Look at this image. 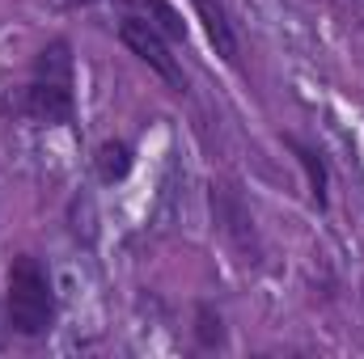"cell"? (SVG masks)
Here are the masks:
<instances>
[{
    "label": "cell",
    "instance_id": "cell-1",
    "mask_svg": "<svg viewBox=\"0 0 364 359\" xmlns=\"http://www.w3.org/2000/svg\"><path fill=\"white\" fill-rule=\"evenodd\" d=\"M21 110L38 123H73V47L64 38L47 43L34 60V81L21 93Z\"/></svg>",
    "mask_w": 364,
    "mask_h": 359
},
{
    "label": "cell",
    "instance_id": "cell-2",
    "mask_svg": "<svg viewBox=\"0 0 364 359\" xmlns=\"http://www.w3.org/2000/svg\"><path fill=\"white\" fill-rule=\"evenodd\" d=\"M4 313H9V330H17L26 338H38V334L51 330V321H55V292H51L47 267L34 254H17L13 258Z\"/></svg>",
    "mask_w": 364,
    "mask_h": 359
},
{
    "label": "cell",
    "instance_id": "cell-3",
    "mask_svg": "<svg viewBox=\"0 0 364 359\" xmlns=\"http://www.w3.org/2000/svg\"><path fill=\"white\" fill-rule=\"evenodd\" d=\"M119 38H123V43H127V47H132V51H136V55H140V60H144V64H149L166 85H170V89H178V93L186 89L182 68L174 64V55H170L166 38H161L149 21H140V17H127V13H123V21H119Z\"/></svg>",
    "mask_w": 364,
    "mask_h": 359
},
{
    "label": "cell",
    "instance_id": "cell-4",
    "mask_svg": "<svg viewBox=\"0 0 364 359\" xmlns=\"http://www.w3.org/2000/svg\"><path fill=\"white\" fill-rule=\"evenodd\" d=\"M119 9H123L127 17L149 21L166 43H182V38H186V21L174 13V4H170V0H119Z\"/></svg>",
    "mask_w": 364,
    "mask_h": 359
},
{
    "label": "cell",
    "instance_id": "cell-5",
    "mask_svg": "<svg viewBox=\"0 0 364 359\" xmlns=\"http://www.w3.org/2000/svg\"><path fill=\"white\" fill-rule=\"evenodd\" d=\"M199 13H203V21H208V38H212V47H216L225 60H237V38H233L229 21H225V13H220V4L199 0Z\"/></svg>",
    "mask_w": 364,
    "mask_h": 359
},
{
    "label": "cell",
    "instance_id": "cell-6",
    "mask_svg": "<svg viewBox=\"0 0 364 359\" xmlns=\"http://www.w3.org/2000/svg\"><path fill=\"white\" fill-rule=\"evenodd\" d=\"M127 170H132V148L119 144V140H106V144L97 148V178L119 182V178H127Z\"/></svg>",
    "mask_w": 364,
    "mask_h": 359
},
{
    "label": "cell",
    "instance_id": "cell-7",
    "mask_svg": "<svg viewBox=\"0 0 364 359\" xmlns=\"http://www.w3.org/2000/svg\"><path fill=\"white\" fill-rule=\"evenodd\" d=\"M292 148H296L301 165L309 170V186H314V203H318V207H326V170H322L318 153H309V148H305V144H296V140H292Z\"/></svg>",
    "mask_w": 364,
    "mask_h": 359
},
{
    "label": "cell",
    "instance_id": "cell-8",
    "mask_svg": "<svg viewBox=\"0 0 364 359\" xmlns=\"http://www.w3.org/2000/svg\"><path fill=\"white\" fill-rule=\"evenodd\" d=\"M199 338H203V347L220 343V317L212 321V313H208V309H199Z\"/></svg>",
    "mask_w": 364,
    "mask_h": 359
},
{
    "label": "cell",
    "instance_id": "cell-9",
    "mask_svg": "<svg viewBox=\"0 0 364 359\" xmlns=\"http://www.w3.org/2000/svg\"><path fill=\"white\" fill-rule=\"evenodd\" d=\"M51 4H64V9H73V4H93V0H51Z\"/></svg>",
    "mask_w": 364,
    "mask_h": 359
},
{
    "label": "cell",
    "instance_id": "cell-10",
    "mask_svg": "<svg viewBox=\"0 0 364 359\" xmlns=\"http://www.w3.org/2000/svg\"><path fill=\"white\" fill-rule=\"evenodd\" d=\"M0 343H4V330H0Z\"/></svg>",
    "mask_w": 364,
    "mask_h": 359
}]
</instances>
